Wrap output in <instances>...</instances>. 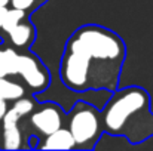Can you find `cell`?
<instances>
[{"label": "cell", "mask_w": 153, "mask_h": 151, "mask_svg": "<svg viewBox=\"0 0 153 151\" xmlns=\"http://www.w3.org/2000/svg\"><path fill=\"white\" fill-rule=\"evenodd\" d=\"M37 148L40 150H73L76 148V141L70 129L59 127L58 130L46 135L43 142L37 145Z\"/></svg>", "instance_id": "6"}, {"label": "cell", "mask_w": 153, "mask_h": 151, "mask_svg": "<svg viewBox=\"0 0 153 151\" xmlns=\"http://www.w3.org/2000/svg\"><path fill=\"white\" fill-rule=\"evenodd\" d=\"M7 36H9L12 45H15L16 48H25L31 43V40L34 37V30H33L31 24L19 22L16 27H13L10 31H7Z\"/></svg>", "instance_id": "8"}, {"label": "cell", "mask_w": 153, "mask_h": 151, "mask_svg": "<svg viewBox=\"0 0 153 151\" xmlns=\"http://www.w3.org/2000/svg\"><path fill=\"white\" fill-rule=\"evenodd\" d=\"M105 132L125 136L129 142H143L153 136L150 96L141 88H125L116 92L101 113Z\"/></svg>", "instance_id": "2"}, {"label": "cell", "mask_w": 153, "mask_h": 151, "mask_svg": "<svg viewBox=\"0 0 153 151\" xmlns=\"http://www.w3.org/2000/svg\"><path fill=\"white\" fill-rule=\"evenodd\" d=\"M19 53L13 48L0 49V77L16 76Z\"/></svg>", "instance_id": "7"}, {"label": "cell", "mask_w": 153, "mask_h": 151, "mask_svg": "<svg viewBox=\"0 0 153 151\" xmlns=\"http://www.w3.org/2000/svg\"><path fill=\"white\" fill-rule=\"evenodd\" d=\"M16 76L36 94L45 91L49 86V73L39 58L31 53H19Z\"/></svg>", "instance_id": "4"}, {"label": "cell", "mask_w": 153, "mask_h": 151, "mask_svg": "<svg viewBox=\"0 0 153 151\" xmlns=\"http://www.w3.org/2000/svg\"><path fill=\"white\" fill-rule=\"evenodd\" d=\"M101 127L100 114L89 102L80 101L73 107L68 116V129L76 141L77 148H94Z\"/></svg>", "instance_id": "3"}, {"label": "cell", "mask_w": 153, "mask_h": 151, "mask_svg": "<svg viewBox=\"0 0 153 151\" xmlns=\"http://www.w3.org/2000/svg\"><path fill=\"white\" fill-rule=\"evenodd\" d=\"M22 96H25V88L21 83L9 80L7 77H0V99L16 101Z\"/></svg>", "instance_id": "9"}, {"label": "cell", "mask_w": 153, "mask_h": 151, "mask_svg": "<svg viewBox=\"0 0 153 151\" xmlns=\"http://www.w3.org/2000/svg\"><path fill=\"white\" fill-rule=\"evenodd\" d=\"M25 18V10L19 9V7H12L7 9L3 18V24H1V30L4 33L10 31L13 27H16L19 22H22V19Z\"/></svg>", "instance_id": "11"}, {"label": "cell", "mask_w": 153, "mask_h": 151, "mask_svg": "<svg viewBox=\"0 0 153 151\" xmlns=\"http://www.w3.org/2000/svg\"><path fill=\"white\" fill-rule=\"evenodd\" d=\"M1 148L4 150H19L22 148V133L18 124L3 127L1 135Z\"/></svg>", "instance_id": "10"}, {"label": "cell", "mask_w": 153, "mask_h": 151, "mask_svg": "<svg viewBox=\"0 0 153 151\" xmlns=\"http://www.w3.org/2000/svg\"><path fill=\"white\" fill-rule=\"evenodd\" d=\"M125 59V45L111 30L80 27L67 42L61 59L62 83L74 92L114 91Z\"/></svg>", "instance_id": "1"}, {"label": "cell", "mask_w": 153, "mask_h": 151, "mask_svg": "<svg viewBox=\"0 0 153 151\" xmlns=\"http://www.w3.org/2000/svg\"><path fill=\"white\" fill-rule=\"evenodd\" d=\"M12 107L19 113L21 117H25V116H28V114H31V113L34 111L36 102L31 99V98L22 96V98H19V99L13 101V105H12Z\"/></svg>", "instance_id": "12"}, {"label": "cell", "mask_w": 153, "mask_h": 151, "mask_svg": "<svg viewBox=\"0 0 153 151\" xmlns=\"http://www.w3.org/2000/svg\"><path fill=\"white\" fill-rule=\"evenodd\" d=\"M10 3V0H0V7H4Z\"/></svg>", "instance_id": "16"}, {"label": "cell", "mask_w": 153, "mask_h": 151, "mask_svg": "<svg viewBox=\"0 0 153 151\" xmlns=\"http://www.w3.org/2000/svg\"><path fill=\"white\" fill-rule=\"evenodd\" d=\"M62 122H64L62 110L53 102H45L30 116L31 126L45 136L62 127Z\"/></svg>", "instance_id": "5"}, {"label": "cell", "mask_w": 153, "mask_h": 151, "mask_svg": "<svg viewBox=\"0 0 153 151\" xmlns=\"http://www.w3.org/2000/svg\"><path fill=\"white\" fill-rule=\"evenodd\" d=\"M7 10V6L4 7H0V28H1V24H3V18H4V13Z\"/></svg>", "instance_id": "15"}, {"label": "cell", "mask_w": 153, "mask_h": 151, "mask_svg": "<svg viewBox=\"0 0 153 151\" xmlns=\"http://www.w3.org/2000/svg\"><path fill=\"white\" fill-rule=\"evenodd\" d=\"M7 110H9L7 108V101L0 99V120H3V117H4V114H6Z\"/></svg>", "instance_id": "14"}, {"label": "cell", "mask_w": 153, "mask_h": 151, "mask_svg": "<svg viewBox=\"0 0 153 151\" xmlns=\"http://www.w3.org/2000/svg\"><path fill=\"white\" fill-rule=\"evenodd\" d=\"M36 1L37 0H10V4L13 7H19V9L28 10V9H31L36 4Z\"/></svg>", "instance_id": "13"}]
</instances>
